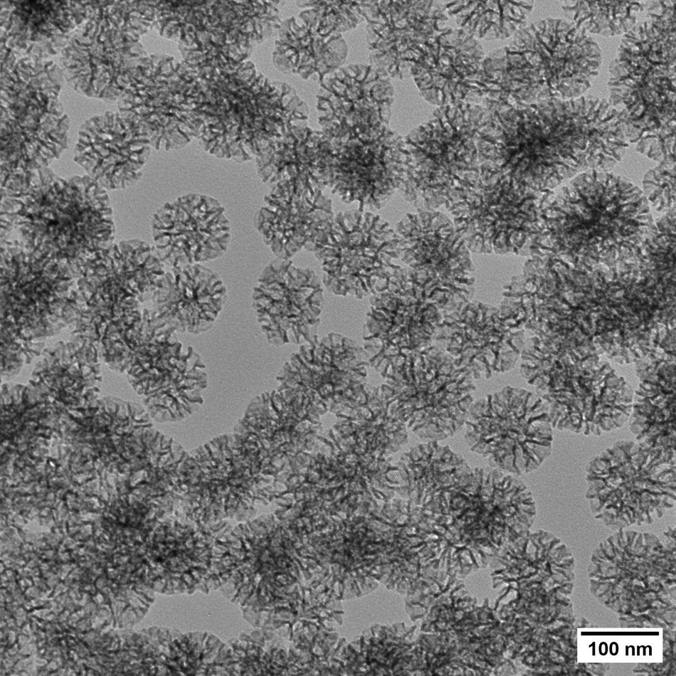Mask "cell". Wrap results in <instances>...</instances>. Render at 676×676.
<instances>
[{"label":"cell","mask_w":676,"mask_h":676,"mask_svg":"<svg viewBox=\"0 0 676 676\" xmlns=\"http://www.w3.org/2000/svg\"><path fill=\"white\" fill-rule=\"evenodd\" d=\"M463 427L471 452L517 477L536 470L551 453L554 428L546 406L523 389L507 386L474 401Z\"/></svg>","instance_id":"9"},{"label":"cell","mask_w":676,"mask_h":676,"mask_svg":"<svg viewBox=\"0 0 676 676\" xmlns=\"http://www.w3.org/2000/svg\"><path fill=\"white\" fill-rule=\"evenodd\" d=\"M524 329L499 307L470 300L444 314L433 343L475 381L511 370L524 347Z\"/></svg>","instance_id":"16"},{"label":"cell","mask_w":676,"mask_h":676,"mask_svg":"<svg viewBox=\"0 0 676 676\" xmlns=\"http://www.w3.org/2000/svg\"><path fill=\"white\" fill-rule=\"evenodd\" d=\"M438 440H428L406 453L398 464L396 492L423 506L454 485L472 468L460 453Z\"/></svg>","instance_id":"23"},{"label":"cell","mask_w":676,"mask_h":676,"mask_svg":"<svg viewBox=\"0 0 676 676\" xmlns=\"http://www.w3.org/2000/svg\"><path fill=\"white\" fill-rule=\"evenodd\" d=\"M322 132L326 187L342 201L371 211L401 189L407 150L375 120L331 123Z\"/></svg>","instance_id":"8"},{"label":"cell","mask_w":676,"mask_h":676,"mask_svg":"<svg viewBox=\"0 0 676 676\" xmlns=\"http://www.w3.org/2000/svg\"><path fill=\"white\" fill-rule=\"evenodd\" d=\"M165 272L153 245L138 238L121 241L83 269L77 296L88 318L107 322L126 303L149 302Z\"/></svg>","instance_id":"15"},{"label":"cell","mask_w":676,"mask_h":676,"mask_svg":"<svg viewBox=\"0 0 676 676\" xmlns=\"http://www.w3.org/2000/svg\"><path fill=\"white\" fill-rule=\"evenodd\" d=\"M369 366L363 346L329 332L290 356L276 376L277 389L305 394L323 413L337 411L366 384Z\"/></svg>","instance_id":"17"},{"label":"cell","mask_w":676,"mask_h":676,"mask_svg":"<svg viewBox=\"0 0 676 676\" xmlns=\"http://www.w3.org/2000/svg\"><path fill=\"white\" fill-rule=\"evenodd\" d=\"M400 260L423 285L459 305L472 300L470 251L450 218L434 209L406 214L397 224Z\"/></svg>","instance_id":"13"},{"label":"cell","mask_w":676,"mask_h":676,"mask_svg":"<svg viewBox=\"0 0 676 676\" xmlns=\"http://www.w3.org/2000/svg\"><path fill=\"white\" fill-rule=\"evenodd\" d=\"M313 253L324 285L343 297L371 296L403 265L396 229L379 215L357 208L334 216Z\"/></svg>","instance_id":"10"},{"label":"cell","mask_w":676,"mask_h":676,"mask_svg":"<svg viewBox=\"0 0 676 676\" xmlns=\"http://www.w3.org/2000/svg\"><path fill=\"white\" fill-rule=\"evenodd\" d=\"M324 290L311 268L276 258L261 271L253 290L256 319L273 346L302 345L318 339Z\"/></svg>","instance_id":"14"},{"label":"cell","mask_w":676,"mask_h":676,"mask_svg":"<svg viewBox=\"0 0 676 676\" xmlns=\"http://www.w3.org/2000/svg\"><path fill=\"white\" fill-rule=\"evenodd\" d=\"M635 440L676 448L675 391L670 380H645L633 397L628 418Z\"/></svg>","instance_id":"24"},{"label":"cell","mask_w":676,"mask_h":676,"mask_svg":"<svg viewBox=\"0 0 676 676\" xmlns=\"http://www.w3.org/2000/svg\"><path fill=\"white\" fill-rule=\"evenodd\" d=\"M546 193L482 165L455 176L443 205L470 252L518 254L537 232Z\"/></svg>","instance_id":"4"},{"label":"cell","mask_w":676,"mask_h":676,"mask_svg":"<svg viewBox=\"0 0 676 676\" xmlns=\"http://www.w3.org/2000/svg\"><path fill=\"white\" fill-rule=\"evenodd\" d=\"M676 448L620 440L586 468L585 493L594 515L620 527L650 522L676 500Z\"/></svg>","instance_id":"3"},{"label":"cell","mask_w":676,"mask_h":676,"mask_svg":"<svg viewBox=\"0 0 676 676\" xmlns=\"http://www.w3.org/2000/svg\"><path fill=\"white\" fill-rule=\"evenodd\" d=\"M77 278L48 252L1 241V327L20 341L55 334L71 323Z\"/></svg>","instance_id":"7"},{"label":"cell","mask_w":676,"mask_h":676,"mask_svg":"<svg viewBox=\"0 0 676 676\" xmlns=\"http://www.w3.org/2000/svg\"><path fill=\"white\" fill-rule=\"evenodd\" d=\"M149 142L143 134L134 132L85 133L75 160L105 189H122L142 177Z\"/></svg>","instance_id":"22"},{"label":"cell","mask_w":676,"mask_h":676,"mask_svg":"<svg viewBox=\"0 0 676 676\" xmlns=\"http://www.w3.org/2000/svg\"><path fill=\"white\" fill-rule=\"evenodd\" d=\"M257 172L265 184H287L324 191L325 166L322 132L290 128L255 158Z\"/></svg>","instance_id":"21"},{"label":"cell","mask_w":676,"mask_h":676,"mask_svg":"<svg viewBox=\"0 0 676 676\" xmlns=\"http://www.w3.org/2000/svg\"><path fill=\"white\" fill-rule=\"evenodd\" d=\"M380 375L391 412L418 437L441 441L464 426L475 401V379L440 347L408 356Z\"/></svg>","instance_id":"5"},{"label":"cell","mask_w":676,"mask_h":676,"mask_svg":"<svg viewBox=\"0 0 676 676\" xmlns=\"http://www.w3.org/2000/svg\"><path fill=\"white\" fill-rule=\"evenodd\" d=\"M227 300L220 275L202 264L166 269L151 307L177 332L199 334L215 323Z\"/></svg>","instance_id":"20"},{"label":"cell","mask_w":676,"mask_h":676,"mask_svg":"<svg viewBox=\"0 0 676 676\" xmlns=\"http://www.w3.org/2000/svg\"><path fill=\"white\" fill-rule=\"evenodd\" d=\"M114 237L107 190L87 174L65 179L43 167L1 176V241L48 252L78 278Z\"/></svg>","instance_id":"1"},{"label":"cell","mask_w":676,"mask_h":676,"mask_svg":"<svg viewBox=\"0 0 676 676\" xmlns=\"http://www.w3.org/2000/svg\"><path fill=\"white\" fill-rule=\"evenodd\" d=\"M278 471L259 448L225 434L188 453L182 510L195 520L238 517L275 498Z\"/></svg>","instance_id":"6"},{"label":"cell","mask_w":676,"mask_h":676,"mask_svg":"<svg viewBox=\"0 0 676 676\" xmlns=\"http://www.w3.org/2000/svg\"><path fill=\"white\" fill-rule=\"evenodd\" d=\"M334 218L323 191L287 184L272 186L256 216V228L278 258L290 260L302 249L313 252Z\"/></svg>","instance_id":"19"},{"label":"cell","mask_w":676,"mask_h":676,"mask_svg":"<svg viewBox=\"0 0 676 676\" xmlns=\"http://www.w3.org/2000/svg\"><path fill=\"white\" fill-rule=\"evenodd\" d=\"M231 232L221 202L200 193L166 202L152 221V245L166 269L221 257L229 245Z\"/></svg>","instance_id":"18"},{"label":"cell","mask_w":676,"mask_h":676,"mask_svg":"<svg viewBox=\"0 0 676 676\" xmlns=\"http://www.w3.org/2000/svg\"><path fill=\"white\" fill-rule=\"evenodd\" d=\"M363 347L379 374L389 365L434 344L438 326L451 310L448 302L402 265L369 297Z\"/></svg>","instance_id":"12"},{"label":"cell","mask_w":676,"mask_h":676,"mask_svg":"<svg viewBox=\"0 0 676 676\" xmlns=\"http://www.w3.org/2000/svg\"><path fill=\"white\" fill-rule=\"evenodd\" d=\"M451 541L497 544L524 533L536 505L517 476L489 467L472 468L438 498Z\"/></svg>","instance_id":"11"},{"label":"cell","mask_w":676,"mask_h":676,"mask_svg":"<svg viewBox=\"0 0 676 676\" xmlns=\"http://www.w3.org/2000/svg\"><path fill=\"white\" fill-rule=\"evenodd\" d=\"M153 309L121 335L117 370L126 371L152 418L181 421L203 404L208 385L206 366L191 346Z\"/></svg>","instance_id":"2"}]
</instances>
